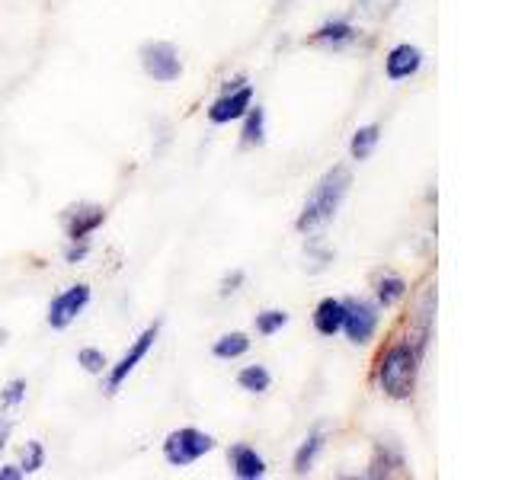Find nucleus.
<instances>
[{
	"label": "nucleus",
	"mask_w": 512,
	"mask_h": 480,
	"mask_svg": "<svg viewBox=\"0 0 512 480\" xmlns=\"http://www.w3.org/2000/svg\"><path fill=\"white\" fill-rule=\"evenodd\" d=\"M349 186H352V173L346 167L327 170L324 176H320V183L314 186V192L308 196V202H304L301 215L295 221V228L301 234H311V231L327 228V224L336 218V212H340V205L346 202Z\"/></svg>",
	"instance_id": "nucleus-1"
},
{
	"label": "nucleus",
	"mask_w": 512,
	"mask_h": 480,
	"mask_svg": "<svg viewBox=\"0 0 512 480\" xmlns=\"http://www.w3.org/2000/svg\"><path fill=\"white\" fill-rule=\"evenodd\" d=\"M423 346H426V340H416V343L404 340V343H394L381 352L378 384L391 400H410V394L416 388V375H420Z\"/></svg>",
	"instance_id": "nucleus-2"
},
{
	"label": "nucleus",
	"mask_w": 512,
	"mask_h": 480,
	"mask_svg": "<svg viewBox=\"0 0 512 480\" xmlns=\"http://www.w3.org/2000/svg\"><path fill=\"white\" fill-rule=\"evenodd\" d=\"M212 448H215V439L208 436V432L183 426V429H173L167 436L164 458H167V464H173V468H189V464H196L199 458H205Z\"/></svg>",
	"instance_id": "nucleus-3"
},
{
	"label": "nucleus",
	"mask_w": 512,
	"mask_h": 480,
	"mask_svg": "<svg viewBox=\"0 0 512 480\" xmlns=\"http://www.w3.org/2000/svg\"><path fill=\"white\" fill-rule=\"evenodd\" d=\"M141 68L148 77H154L157 84H173L183 74V61L176 45L170 42H144L141 45Z\"/></svg>",
	"instance_id": "nucleus-4"
},
{
	"label": "nucleus",
	"mask_w": 512,
	"mask_h": 480,
	"mask_svg": "<svg viewBox=\"0 0 512 480\" xmlns=\"http://www.w3.org/2000/svg\"><path fill=\"white\" fill-rule=\"evenodd\" d=\"M93 292L87 282H77L71 288H64V292H58L52 298V304H48V327L52 330H68L74 320L87 311Z\"/></svg>",
	"instance_id": "nucleus-5"
},
{
	"label": "nucleus",
	"mask_w": 512,
	"mask_h": 480,
	"mask_svg": "<svg viewBox=\"0 0 512 480\" xmlns=\"http://www.w3.org/2000/svg\"><path fill=\"white\" fill-rule=\"evenodd\" d=\"M157 333H160V324H151L148 330H144L138 340L128 346V352L119 359V365H112V368H106L109 372V378H106V394H116L122 384L128 381V375L135 372V368L148 359V352H151V346L157 343Z\"/></svg>",
	"instance_id": "nucleus-6"
},
{
	"label": "nucleus",
	"mask_w": 512,
	"mask_h": 480,
	"mask_svg": "<svg viewBox=\"0 0 512 480\" xmlns=\"http://www.w3.org/2000/svg\"><path fill=\"white\" fill-rule=\"evenodd\" d=\"M378 304L365 301V298H346V320H343V333L349 336V343H372V336L378 333Z\"/></svg>",
	"instance_id": "nucleus-7"
},
{
	"label": "nucleus",
	"mask_w": 512,
	"mask_h": 480,
	"mask_svg": "<svg viewBox=\"0 0 512 480\" xmlns=\"http://www.w3.org/2000/svg\"><path fill=\"white\" fill-rule=\"evenodd\" d=\"M253 106V87L244 80H234V84L224 87V93L208 109V122L212 125H231L237 119H244V112Z\"/></svg>",
	"instance_id": "nucleus-8"
},
{
	"label": "nucleus",
	"mask_w": 512,
	"mask_h": 480,
	"mask_svg": "<svg viewBox=\"0 0 512 480\" xmlns=\"http://www.w3.org/2000/svg\"><path fill=\"white\" fill-rule=\"evenodd\" d=\"M106 221V208L93 205V202H77L68 205L61 215V228L68 234V240H87L96 228H103Z\"/></svg>",
	"instance_id": "nucleus-9"
},
{
	"label": "nucleus",
	"mask_w": 512,
	"mask_h": 480,
	"mask_svg": "<svg viewBox=\"0 0 512 480\" xmlns=\"http://www.w3.org/2000/svg\"><path fill=\"white\" fill-rule=\"evenodd\" d=\"M420 68H423V52L410 42L394 45L388 52V58H384V74H388V80H394V84L410 80Z\"/></svg>",
	"instance_id": "nucleus-10"
},
{
	"label": "nucleus",
	"mask_w": 512,
	"mask_h": 480,
	"mask_svg": "<svg viewBox=\"0 0 512 480\" xmlns=\"http://www.w3.org/2000/svg\"><path fill=\"white\" fill-rule=\"evenodd\" d=\"M228 458H231L234 477H240V480H260V477H266V461H263V455L256 452L253 445H247V442L231 445Z\"/></svg>",
	"instance_id": "nucleus-11"
},
{
	"label": "nucleus",
	"mask_w": 512,
	"mask_h": 480,
	"mask_svg": "<svg viewBox=\"0 0 512 480\" xmlns=\"http://www.w3.org/2000/svg\"><path fill=\"white\" fill-rule=\"evenodd\" d=\"M343 320H346V301H340V298H324L314 308V330L320 336L343 333Z\"/></svg>",
	"instance_id": "nucleus-12"
},
{
	"label": "nucleus",
	"mask_w": 512,
	"mask_h": 480,
	"mask_svg": "<svg viewBox=\"0 0 512 480\" xmlns=\"http://www.w3.org/2000/svg\"><path fill=\"white\" fill-rule=\"evenodd\" d=\"M352 39H356V29H352V23H346V20H330L311 36L314 45H327V48H343Z\"/></svg>",
	"instance_id": "nucleus-13"
},
{
	"label": "nucleus",
	"mask_w": 512,
	"mask_h": 480,
	"mask_svg": "<svg viewBox=\"0 0 512 480\" xmlns=\"http://www.w3.org/2000/svg\"><path fill=\"white\" fill-rule=\"evenodd\" d=\"M240 141L247 144V148H260L266 141V109L263 106H250L244 112V132H240Z\"/></svg>",
	"instance_id": "nucleus-14"
},
{
	"label": "nucleus",
	"mask_w": 512,
	"mask_h": 480,
	"mask_svg": "<svg viewBox=\"0 0 512 480\" xmlns=\"http://www.w3.org/2000/svg\"><path fill=\"white\" fill-rule=\"evenodd\" d=\"M375 298H378V308H397V304L407 298V282L400 276H381L375 282Z\"/></svg>",
	"instance_id": "nucleus-15"
},
{
	"label": "nucleus",
	"mask_w": 512,
	"mask_h": 480,
	"mask_svg": "<svg viewBox=\"0 0 512 480\" xmlns=\"http://www.w3.org/2000/svg\"><path fill=\"white\" fill-rule=\"evenodd\" d=\"M247 352H250V336L247 333H224L221 340H215V346H212V356L224 359V362L247 356Z\"/></svg>",
	"instance_id": "nucleus-16"
},
{
	"label": "nucleus",
	"mask_w": 512,
	"mask_h": 480,
	"mask_svg": "<svg viewBox=\"0 0 512 480\" xmlns=\"http://www.w3.org/2000/svg\"><path fill=\"white\" fill-rule=\"evenodd\" d=\"M324 452V432H311L308 439L301 442V448L295 452V474L298 477H304L311 468H314V461H317V455Z\"/></svg>",
	"instance_id": "nucleus-17"
},
{
	"label": "nucleus",
	"mask_w": 512,
	"mask_h": 480,
	"mask_svg": "<svg viewBox=\"0 0 512 480\" xmlns=\"http://www.w3.org/2000/svg\"><path fill=\"white\" fill-rule=\"evenodd\" d=\"M237 384H240V391H247V394H266L272 375L266 365H247L237 372Z\"/></svg>",
	"instance_id": "nucleus-18"
},
{
	"label": "nucleus",
	"mask_w": 512,
	"mask_h": 480,
	"mask_svg": "<svg viewBox=\"0 0 512 480\" xmlns=\"http://www.w3.org/2000/svg\"><path fill=\"white\" fill-rule=\"evenodd\" d=\"M378 138H381V128L378 125H362V128H356V135H352V144H349L352 160H368V157H372V151L378 148Z\"/></svg>",
	"instance_id": "nucleus-19"
},
{
	"label": "nucleus",
	"mask_w": 512,
	"mask_h": 480,
	"mask_svg": "<svg viewBox=\"0 0 512 480\" xmlns=\"http://www.w3.org/2000/svg\"><path fill=\"white\" fill-rule=\"evenodd\" d=\"M285 324H288V311H279V308H269L263 314H256L253 320V327L260 336H276Z\"/></svg>",
	"instance_id": "nucleus-20"
},
{
	"label": "nucleus",
	"mask_w": 512,
	"mask_h": 480,
	"mask_svg": "<svg viewBox=\"0 0 512 480\" xmlns=\"http://www.w3.org/2000/svg\"><path fill=\"white\" fill-rule=\"evenodd\" d=\"M77 365H84V372H90V375H103L109 368L103 349H93V346H84L77 352Z\"/></svg>",
	"instance_id": "nucleus-21"
},
{
	"label": "nucleus",
	"mask_w": 512,
	"mask_h": 480,
	"mask_svg": "<svg viewBox=\"0 0 512 480\" xmlns=\"http://www.w3.org/2000/svg\"><path fill=\"white\" fill-rule=\"evenodd\" d=\"M42 464H45V448H42V442H36V439L26 442V448H23V464H20L23 474H36Z\"/></svg>",
	"instance_id": "nucleus-22"
},
{
	"label": "nucleus",
	"mask_w": 512,
	"mask_h": 480,
	"mask_svg": "<svg viewBox=\"0 0 512 480\" xmlns=\"http://www.w3.org/2000/svg\"><path fill=\"white\" fill-rule=\"evenodd\" d=\"M23 397H26V381L23 378H13L4 391H0V407L4 410H16L23 404Z\"/></svg>",
	"instance_id": "nucleus-23"
},
{
	"label": "nucleus",
	"mask_w": 512,
	"mask_h": 480,
	"mask_svg": "<svg viewBox=\"0 0 512 480\" xmlns=\"http://www.w3.org/2000/svg\"><path fill=\"white\" fill-rule=\"evenodd\" d=\"M87 253H90V244H87V240H71V247L64 250V260H68L71 266H77V263H84V260H87Z\"/></svg>",
	"instance_id": "nucleus-24"
},
{
	"label": "nucleus",
	"mask_w": 512,
	"mask_h": 480,
	"mask_svg": "<svg viewBox=\"0 0 512 480\" xmlns=\"http://www.w3.org/2000/svg\"><path fill=\"white\" fill-rule=\"evenodd\" d=\"M240 282H244V272L237 269L234 276H228V279L221 282V295H231V292H237V285H240Z\"/></svg>",
	"instance_id": "nucleus-25"
},
{
	"label": "nucleus",
	"mask_w": 512,
	"mask_h": 480,
	"mask_svg": "<svg viewBox=\"0 0 512 480\" xmlns=\"http://www.w3.org/2000/svg\"><path fill=\"white\" fill-rule=\"evenodd\" d=\"M26 477L20 464H0V480H20Z\"/></svg>",
	"instance_id": "nucleus-26"
}]
</instances>
